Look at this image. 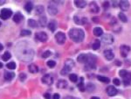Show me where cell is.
<instances>
[{"instance_id": "obj_1", "label": "cell", "mask_w": 131, "mask_h": 99, "mask_svg": "<svg viewBox=\"0 0 131 99\" xmlns=\"http://www.w3.org/2000/svg\"><path fill=\"white\" fill-rule=\"evenodd\" d=\"M68 35L71 38L72 40H73L74 42H81L83 41L84 38H85V32L83 30L81 29H78V28H73L69 31L68 32Z\"/></svg>"}, {"instance_id": "obj_2", "label": "cell", "mask_w": 131, "mask_h": 99, "mask_svg": "<svg viewBox=\"0 0 131 99\" xmlns=\"http://www.w3.org/2000/svg\"><path fill=\"white\" fill-rule=\"evenodd\" d=\"M73 66H74V62H73V61H72L71 59H68L67 61L65 62V66H64V68L62 69L60 74H61L62 76H66V75L68 74V73L71 71L72 68H73Z\"/></svg>"}, {"instance_id": "obj_3", "label": "cell", "mask_w": 131, "mask_h": 99, "mask_svg": "<svg viewBox=\"0 0 131 99\" xmlns=\"http://www.w3.org/2000/svg\"><path fill=\"white\" fill-rule=\"evenodd\" d=\"M119 75H120L121 77H122V79H123V83L124 85H129L131 83V74L130 73H129L127 70H125V69H122V70H121L120 72H119Z\"/></svg>"}, {"instance_id": "obj_4", "label": "cell", "mask_w": 131, "mask_h": 99, "mask_svg": "<svg viewBox=\"0 0 131 99\" xmlns=\"http://www.w3.org/2000/svg\"><path fill=\"white\" fill-rule=\"evenodd\" d=\"M33 51L32 50H30V49H28V50H26V49H25V50L22 52V55H20L19 57L21 58V60H25V61H29V60H32V57H33Z\"/></svg>"}, {"instance_id": "obj_5", "label": "cell", "mask_w": 131, "mask_h": 99, "mask_svg": "<svg viewBox=\"0 0 131 99\" xmlns=\"http://www.w3.org/2000/svg\"><path fill=\"white\" fill-rule=\"evenodd\" d=\"M12 15V11L11 9H8V8H4L1 11V13H0V17L2 19H8Z\"/></svg>"}, {"instance_id": "obj_6", "label": "cell", "mask_w": 131, "mask_h": 99, "mask_svg": "<svg viewBox=\"0 0 131 99\" xmlns=\"http://www.w3.org/2000/svg\"><path fill=\"white\" fill-rule=\"evenodd\" d=\"M55 39H56V41L60 45H63L66 41V34L62 32H59L55 35Z\"/></svg>"}, {"instance_id": "obj_7", "label": "cell", "mask_w": 131, "mask_h": 99, "mask_svg": "<svg viewBox=\"0 0 131 99\" xmlns=\"http://www.w3.org/2000/svg\"><path fill=\"white\" fill-rule=\"evenodd\" d=\"M42 83L50 86V85H52L53 83V77L49 74L45 75V76L42 77Z\"/></svg>"}, {"instance_id": "obj_8", "label": "cell", "mask_w": 131, "mask_h": 99, "mask_svg": "<svg viewBox=\"0 0 131 99\" xmlns=\"http://www.w3.org/2000/svg\"><path fill=\"white\" fill-rule=\"evenodd\" d=\"M35 38L37 39L38 40H39V41L41 42H45L47 40V34H46V32H37L35 34Z\"/></svg>"}, {"instance_id": "obj_9", "label": "cell", "mask_w": 131, "mask_h": 99, "mask_svg": "<svg viewBox=\"0 0 131 99\" xmlns=\"http://www.w3.org/2000/svg\"><path fill=\"white\" fill-rule=\"evenodd\" d=\"M129 52H130V47H129V46L122 45V47H120V53L122 57H127V55L129 54Z\"/></svg>"}, {"instance_id": "obj_10", "label": "cell", "mask_w": 131, "mask_h": 99, "mask_svg": "<svg viewBox=\"0 0 131 99\" xmlns=\"http://www.w3.org/2000/svg\"><path fill=\"white\" fill-rule=\"evenodd\" d=\"M101 40H102L105 44H112L114 42V38L111 34L107 33V34L102 35V37H101Z\"/></svg>"}, {"instance_id": "obj_11", "label": "cell", "mask_w": 131, "mask_h": 99, "mask_svg": "<svg viewBox=\"0 0 131 99\" xmlns=\"http://www.w3.org/2000/svg\"><path fill=\"white\" fill-rule=\"evenodd\" d=\"M119 5H120V8L122 9V11H126L129 8V2L127 1V0H122V1L119 2Z\"/></svg>"}, {"instance_id": "obj_12", "label": "cell", "mask_w": 131, "mask_h": 99, "mask_svg": "<svg viewBox=\"0 0 131 99\" xmlns=\"http://www.w3.org/2000/svg\"><path fill=\"white\" fill-rule=\"evenodd\" d=\"M104 57L106 58L108 61H111V60L114 59V57H115V54H114L113 51L110 50V49H107V50L104 51Z\"/></svg>"}, {"instance_id": "obj_13", "label": "cell", "mask_w": 131, "mask_h": 99, "mask_svg": "<svg viewBox=\"0 0 131 99\" xmlns=\"http://www.w3.org/2000/svg\"><path fill=\"white\" fill-rule=\"evenodd\" d=\"M117 92H118L117 90L114 86H108V88H107V93H108V95L109 96V97L115 96L117 94Z\"/></svg>"}, {"instance_id": "obj_14", "label": "cell", "mask_w": 131, "mask_h": 99, "mask_svg": "<svg viewBox=\"0 0 131 99\" xmlns=\"http://www.w3.org/2000/svg\"><path fill=\"white\" fill-rule=\"evenodd\" d=\"M47 11L50 15H56L57 13H58V9H57L56 6L53 5V4H49V5H48Z\"/></svg>"}, {"instance_id": "obj_15", "label": "cell", "mask_w": 131, "mask_h": 99, "mask_svg": "<svg viewBox=\"0 0 131 99\" xmlns=\"http://www.w3.org/2000/svg\"><path fill=\"white\" fill-rule=\"evenodd\" d=\"M89 9H90V11L94 13H97V12H99V11H100L99 6L97 5V4H96L95 2L90 3V4H89Z\"/></svg>"}, {"instance_id": "obj_16", "label": "cell", "mask_w": 131, "mask_h": 99, "mask_svg": "<svg viewBox=\"0 0 131 99\" xmlns=\"http://www.w3.org/2000/svg\"><path fill=\"white\" fill-rule=\"evenodd\" d=\"M74 4H75V5L79 8H84L87 5V2L84 1V0H75Z\"/></svg>"}, {"instance_id": "obj_17", "label": "cell", "mask_w": 131, "mask_h": 99, "mask_svg": "<svg viewBox=\"0 0 131 99\" xmlns=\"http://www.w3.org/2000/svg\"><path fill=\"white\" fill-rule=\"evenodd\" d=\"M87 56H88V54H81L78 56V61L81 63H86L87 61Z\"/></svg>"}, {"instance_id": "obj_18", "label": "cell", "mask_w": 131, "mask_h": 99, "mask_svg": "<svg viewBox=\"0 0 131 99\" xmlns=\"http://www.w3.org/2000/svg\"><path fill=\"white\" fill-rule=\"evenodd\" d=\"M28 69L32 74H35V73H37L38 71H39V68H38V66L35 64H30L28 66Z\"/></svg>"}, {"instance_id": "obj_19", "label": "cell", "mask_w": 131, "mask_h": 99, "mask_svg": "<svg viewBox=\"0 0 131 99\" xmlns=\"http://www.w3.org/2000/svg\"><path fill=\"white\" fill-rule=\"evenodd\" d=\"M66 86H67V82L66 81V80H63V79L59 80L58 83H57V87H58V88L64 89V88H66Z\"/></svg>"}, {"instance_id": "obj_20", "label": "cell", "mask_w": 131, "mask_h": 99, "mask_svg": "<svg viewBox=\"0 0 131 99\" xmlns=\"http://www.w3.org/2000/svg\"><path fill=\"white\" fill-rule=\"evenodd\" d=\"M22 19H23V15L20 12H17L16 14L14 15V17H13V21H14L15 23H19Z\"/></svg>"}, {"instance_id": "obj_21", "label": "cell", "mask_w": 131, "mask_h": 99, "mask_svg": "<svg viewBox=\"0 0 131 99\" xmlns=\"http://www.w3.org/2000/svg\"><path fill=\"white\" fill-rule=\"evenodd\" d=\"M93 32H94V34L95 35V36H97V37L101 36V35L103 34V31H102V29H101V27H95V28H94Z\"/></svg>"}, {"instance_id": "obj_22", "label": "cell", "mask_w": 131, "mask_h": 99, "mask_svg": "<svg viewBox=\"0 0 131 99\" xmlns=\"http://www.w3.org/2000/svg\"><path fill=\"white\" fill-rule=\"evenodd\" d=\"M100 47H101V41H100L99 40H97V39L94 40L92 44V48L94 49V50H97V49L100 48Z\"/></svg>"}, {"instance_id": "obj_23", "label": "cell", "mask_w": 131, "mask_h": 99, "mask_svg": "<svg viewBox=\"0 0 131 99\" xmlns=\"http://www.w3.org/2000/svg\"><path fill=\"white\" fill-rule=\"evenodd\" d=\"M15 76L14 73H11V72H5L4 73V79L7 80V81H11V79H13Z\"/></svg>"}, {"instance_id": "obj_24", "label": "cell", "mask_w": 131, "mask_h": 99, "mask_svg": "<svg viewBox=\"0 0 131 99\" xmlns=\"http://www.w3.org/2000/svg\"><path fill=\"white\" fill-rule=\"evenodd\" d=\"M56 27H57V24L54 20H53V21H51L48 24V29H49L50 31H52V32H54Z\"/></svg>"}, {"instance_id": "obj_25", "label": "cell", "mask_w": 131, "mask_h": 99, "mask_svg": "<svg viewBox=\"0 0 131 99\" xmlns=\"http://www.w3.org/2000/svg\"><path fill=\"white\" fill-rule=\"evenodd\" d=\"M32 8H33V3L32 2H27L26 4H25V11H26L27 12H31L32 10Z\"/></svg>"}, {"instance_id": "obj_26", "label": "cell", "mask_w": 131, "mask_h": 99, "mask_svg": "<svg viewBox=\"0 0 131 99\" xmlns=\"http://www.w3.org/2000/svg\"><path fill=\"white\" fill-rule=\"evenodd\" d=\"M78 87H79V90L80 91H85L86 90V87L84 85V78L83 77H80V83L78 84Z\"/></svg>"}, {"instance_id": "obj_27", "label": "cell", "mask_w": 131, "mask_h": 99, "mask_svg": "<svg viewBox=\"0 0 131 99\" xmlns=\"http://www.w3.org/2000/svg\"><path fill=\"white\" fill-rule=\"evenodd\" d=\"M97 79L99 80V81L102 82V83H109V78H108V77H106V76H97Z\"/></svg>"}, {"instance_id": "obj_28", "label": "cell", "mask_w": 131, "mask_h": 99, "mask_svg": "<svg viewBox=\"0 0 131 99\" xmlns=\"http://www.w3.org/2000/svg\"><path fill=\"white\" fill-rule=\"evenodd\" d=\"M46 18L45 16H41L39 18V23L40 25V26H45V25L46 24Z\"/></svg>"}, {"instance_id": "obj_29", "label": "cell", "mask_w": 131, "mask_h": 99, "mask_svg": "<svg viewBox=\"0 0 131 99\" xmlns=\"http://www.w3.org/2000/svg\"><path fill=\"white\" fill-rule=\"evenodd\" d=\"M11 54H10L9 52H5L4 54H3V56H2V59L4 60V61H7L9 59H11Z\"/></svg>"}, {"instance_id": "obj_30", "label": "cell", "mask_w": 131, "mask_h": 99, "mask_svg": "<svg viewBox=\"0 0 131 99\" xmlns=\"http://www.w3.org/2000/svg\"><path fill=\"white\" fill-rule=\"evenodd\" d=\"M119 18H120L121 20H122V22H124V23H126V22L128 21V18H127V17H126V15L124 14V13H122V12H120L119 13Z\"/></svg>"}, {"instance_id": "obj_31", "label": "cell", "mask_w": 131, "mask_h": 99, "mask_svg": "<svg viewBox=\"0 0 131 99\" xmlns=\"http://www.w3.org/2000/svg\"><path fill=\"white\" fill-rule=\"evenodd\" d=\"M69 80L73 83H76L77 80H78V76H76L75 74H71L69 76Z\"/></svg>"}, {"instance_id": "obj_32", "label": "cell", "mask_w": 131, "mask_h": 99, "mask_svg": "<svg viewBox=\"0 0 131 99\" xmlns=\"http://www.w3.org/2000/svg\"><path fill=\"white\" fill-rule=\"evenodd\" d=\"M6 67H7V69H16V63L11 61V62L8 63V64L6 65Z\"/></svg>"}, {"instance_id": "obj_33", "label": "cell", "mask_w": 131, "mask_h": 99, "mask_svg": "<svg viewBox=\"0 0 131 99\" xmlns=\"http://www.w3.org/2000/svg\"><path fill=\"white\" fill-rule=\"evenodd\" d=\"M28 25H30L31 27H36L38 25V24L34 19H29L28 20Z\"/></svg>"}, {"instance_id": "obj_34", "label": "cell", "mask_w": 131, "mask_h": 99, "mask_svg": "<svg viewBox=\"0 0 131 99\" xmlns=\"http://www.w3.org/2000/svg\"><path fill=\"white\" fill-rule=\"evenodd\" d=\"M43 11H44V7L42 5H38L36 8V12L38 14H41V13H43Z\"/></svg>"}, {"instance_id": "obj_35", "label": "cell", "mask_w": 131, "mask_h": 99, "mask_svg": "<svg viewBox=\"0 0 131 99\" xmlns=\"http://www.w3.org/2000/svg\"><path fill=\"white\" fill-rule=\"evenodd\" d=\"M31 31H29V30H22L21 31V36H28V35H31Z\"/></svg>"}, {"instance_id": "obj_36", "label": "cell", "mask_w": 131, "mask_h": 99, "mask_svg": "<svg viewBox=\"0 0 131 99\" xmlns=\"http://www.w3.org/2000/svg\"><path fill=\"white\" fill-rule=\"evenodd\" d=\"M86 90H89V91H92V90H94V85L93 83H87V87H86Z\"/></svg>"}, {"instance_id": "obj_37", "label": "cell", "mask_w": 131, "mask_h": 99, "mask_svg": "<svg viewBox=\"0 0 131 99\" xmlns=\"http://www.w3.org/2000/svg\"><path fill=\"white\" fill-rule=\"evenodd\" d=\"M50 55H51V52H50L49 50H46L43 53L41 56H42V58H47V57H49Z\"/></svg>"}, {"instance_id": "obj_38", "label": "cell", "mask_w": 131, "mask_h": 99, "mask_svg": "<svg viewBox=\"0 0 131 99\" xmlns=\"http://www.w3.org/2000/svg\"><path fill=\"white\" fill-rule=\"evenodd\" d=\"M55 65H56V62L54 61H47V66L49 68H54Z\"/></svg>"}, {"instance_id": "obj_39", "label": "cell", "mask_w": 131, "mask_h": 99, "mask_svg": "<svg viewBox=\"0 0 131 99\" xmlns=\"http://www.w3.org/2000/svg\"><path fill=\"white\" fill-rule=\"evenodd\" d=\"M19 79L21 80L22 82H24L26 79V75H25V73H21V74L19 75Z\"/></svg>"}, {"instance_id": "obj_40", "label": "cell", "mask_w": 131, "mask_h": 99, "mask_svg": "<svg viewBox=\"0 0 131 99\" xmlns=\"http://www.w3.org/2000/svg\"><path fill=\"white\" fill-rule=\"evenodd\" d=\"M113 83L115 85H117V86H119V85L121 84V81L118 79V78H115V79L113 80Z\"/></svg>"}, {"instance_id": "obj_41", "label": "cell", "mask_w": 131, "mask_h": 99, "mask_svg": "<svg viewBox=\"0 0 131 99\" xmlns=\"http://www.w3.org/2000/svg\"><path fill=\"white\" fill-rule=\"evenodd\" d=\"M74 21H75V23L78 24V25H81V20L79 19V18L77 16L74 17Z\"/></svg>"}, {"instance_id": "obj_42", "label": "cell", "mask_w": 131, "mask_h": 99, "mask_svg": "<svg viewBox=\"0 0 131 99\" xmlns=\"http://www.w3.org/2000/svg\"><path fill=\"white\" fill-rule=\"evenodd\" d=\"M108 7H109V3L107 2V1H106V2L103 3V8H104L105 10H107Z\"/></svg>"}, {"instance_id": "obj_43", "label": "cell", "mask_w": 131, "mask_h": 99, "mask_svg": "<svg viewBox=\"0 0 131 99\" xmlns=\"http://www.w3.org/2000/svg\"><path fill=\"white\" fill-rule=\"evenodd\" d=\"M44 97L46 99H51V96H50V94H48V93L44 94Z\"/></svg>"}, {"instance_id": "obj_44", "label": "cell", "mask_w": 131, "mask_h": 99, "mask_svg": "<svg viewBox=\"0 0 131 99\" xmlns=\"http://www.w3.org/2000/svg\"><path fill=\"white\" fill-rule=\"evenodd\" d=\"M53 99H60V95L59 94H54L53 97Z\"/></svg>"}, {"instance_id": "obj_45", "label": "cell", "mask_w": 131, "mask_h": 99, "mask_svg": "<svg viewBox=\"0 0 131 99\" xmlns=\"http://www.w3.org/2000/svg\"><path fill=\"white\" fill-rule=\"evenodd\" d=\"M117 1H115V2H113V5H114V7H116L117 6Z\"/></svg>"}, {"instance_id": "obj_46", "label": "cell", "mask_w": 131, "mask_h": 99, "mask_svg": "<svg viewBox=\"0 0 131 99\" xmlns=\"http://www.w3.org/2000/svg\"><path fill=\"white\" fill-rule=\"evenodd\" d=\"M3 48H4L3 45H2V44H0V51H2V50H3Z\"/></svg>"}, {"instance_id": "obj_47", "label": "cell", "mask_w": 131, "mask_h": 99, "mask_svg": "<svg viewBox=\"0 0 131 99\" xmlns=\"http://www.w3.org/2000/svg\"><path fill=\"white\" fill-rule=\"evenodd\" d=\"M4 3H5V1H4V0H3V1H0V4H4Z\"/></svg>"}, {"instance_id": "obj_48", "label": "cell", "mask_w": 131, "mask_h": 99, "mask_svg": "<svg viewBox=\"0 0 131 99\" xmlns=\"http://www.w3.org/2000/svg\"><path fill=\"white\" fill-rule=\"evenodd\" d=\"M91 99H100V98L97 97H91Z\"/></svg>"}, {"instance_id": "obj_49", "label": "cell", "mask_w": 131, "mask_h": 99, "mask_svg": "<svg viewBox=\"0 0 131 99\" xmlns=\"http://www.w3.org/2000/svg\"><path fill=\"white\" fill-rule=\"evenodd\" d=\"M3 68V64H2V62H0V69H2Z\"/></svg>"}, {"instance_id": "obj_50", "label": "cell", "mask_w": 131, "mask_h": 99, "mask_svg": "<svg viewBox=\"0 0 131 99\" xmlns=\"http://www.w3.org/2000/svg\"><path fill=\"white\" fill-rule=\"evenodd\" d=\"M0 25H1V22H0Z\"/></svg>"}]
</instances>
